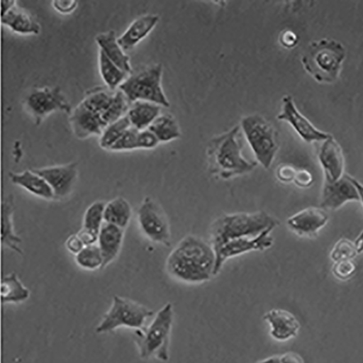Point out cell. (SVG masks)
<instances>
[{
    "label": "cell",
    "instance_id": "cell-3",
    "mask_svg": "<svg viewBox=\"0 0 363 363\" xmlns=\"http://www.w3.org/2000/svg\"><path fill=\"white\" fill-rule=\"evenodd\" d=\"M240 128L234 127L213 139L207 146L208 170L211 174L229 179L253 171L257 163L247 160L242 153L239 133Z\"/></svg>",
    "mask_w": 363,
    "mask_h": 363
},
{
    "label": "cell",
    "instance_id": "cell-1",
    "mask_svg": "<svg viewBox=\"0 0 363 363\" xmlns=\"http://www.w3.org/2000/svg\"><path fill=\"white\" fill-rule=\"evenodd\" d=\"M216 255L208 242L196 235H187L173 249L166 261L168 274L189 284L210 281L216 275Z\"/></svg>",
    "mask_w": 363,
    "mask_h": 363
},
{
    "label": "cell",
    "instance_id": "cell-30",
    "mask_svg": "<svg viewBox=\"0 0 363 363\" xmlns=\"http://www.w3.org/2000/svg\"><path fill=\"white\" fill-rule=\"evenodd\" d=\"M106 203L98 201L91 204L85 211L82 228L99 235L104 224V210Z\"/></svg>",
    "mask_w": 363,
    "mask_h": 363
},
{
    "label": "cell",
    "instance_id": "cell-11",
    "mask_svg": "<svg viewBox=\"0 0 363 363\" xmlns=\"http://www.w3.org/2000/svg\"><path fill=\"white\" fill-rule=\"evenodd\" d=\"M277 118L279 121L288 123L307 143H323L332 137L330 134L316 128L304 115H302L291 96H285L283 98L281 111Z\"/></svg>",
    "mask_w": 363,
    "mask_h": 363
},
{
    "label": "cell",
    "instance_id": "cell-5",
    "mask_svg": "<svg viewBox=\"0 0 363 363\" xmlns=\"http://www.w3.org/2000/svg\"><path fill=\"white\" fill-rule=\"evenodd\" d=\"M174 322L172 304H166L147 327L135 331V340L142 359H169L171 334Z\"/></svg>",
    "mask_w": 363,
    "mask_h": 363
},
{
    "label": "cell",
    "instance_id": "cell-20",
    "mask_svg": "<svg viewBox=\"0 0 363 363\" xmlns=\"http://www.w3.org/2000/svg\"><path fill=\"white\" fill-rule=\"evenodd\" d=\"M1 240L4 247L22 255L21 238L16 233L13 216L15 213V199L12 194L5 197L2 206Z\"/></svg>",
    "mask_w": 363,
    "mask_h": 363
},
{
    "label": "cell",
    "instance_id": "cell-41",
    "mask_svg": "<svg viewBox=\"0 0 363 363\" xmlns=\"http://www.w3.org/2000/svg\"><path fill=\"white\" fill-rule=\"evenodd\" d=\"M282 363H305L303 357L295 352H287L280 354Z\"/></svg>",
    "mask_w": 363,
    "mask_h": 363
},
{
    "label": "cell",
    "instance_id": "cell-38",
    "mask_svg": "<svg viewBox=\"0 0 363 363\" xmlns=\"http://www.w3.org/2000/svg\"><path fill=\"white\" fill-rule=\"evenodd\" d=\"M65 246L67 250L75 256L85 247L83 241L77 233L71 235L67 239Z\"/></svg>",
    "mask_w": 363,
    "mask_h": 363
},
{
    "label": "cell",
    "instance_id": "cell-35",
    "mask_svg": "<svg viewBox=\"0 0 363 363\" xmlns=\"http://www.w3.org/2000/svg\"><path fill=\"white\" fill-rule=\"evenodd\" d=\"M294 183L301 189H308L314 183L313 174L306 169H298Z\"/></svg>",
    "mask_w": 363,
    "mask_h": 363
},
{
    "label": "cell",
    "instance_id": "cell-31",
    "mask_svg": "<svg viewBox=\"0 0 363 363\" xmlns=\"http://www.w3.org/2000/svg\"><path fill=\"white\" fill-rule=\"evenodd\" d=\"M357 255L354 241L343 238L340 239L333 247L330 257L333 262H336L353 259Z\"/></svg>",
    "mask_w": 363,
    "mask_h": 363
},
{
    "label": "cell",
    "instance_id": "cell-9",
    "mask_svg": "<svg viewBox=\"0 0 363 363\" xmlns=\"http://www.w3.org/2000/svg\"><path fill=\"white\" fill-rule=\"evenodd\" d=\"M138 223L143 234L157 245H170L171 230L167 218L160 204L145 197L138 210Z\"/></svg>",
    "mask_w": 363,
    "mask_h": 363
},
{
    "label": "cell",
    "instance_id": "cell-2",
    "mask_svg": "<svg viewBox=\"0 0 363 363\" xmlns=\"http://www.w3.org/2000/svg\"><path fill=\"white\" fill-rule=\"evenodd\" d=\"M279 225L278 219L262 211L223 215L211 224L209 243L216 250L230 241L255 238L272 232Z\"/></svg>",
    "mask_w": 363,
    "mask_h": 363
},
{
    "label": "cell",
    "instance_id": "cell-4",
    "mask_svg": "<svg viewBox=\"0 0 363 363\" xmlns=\"http://www.w3.org/2000/svg\"><path fill=\"white\" fill-rule=\"evenodd\" d=\"M346 55L345 46L339 41L322 39L309 45L301 64L318 83L334 84L340 78Z\"/></svg>",
    "mask_w": 363,
    "mask_h": 363
},
{
    "label": "cell",
    "instance_id": "cell-25",
    "mask_svg": "<svg viewBox=\"0 0 363 363\" xmlns=\"http://www.w3.org/2000/svg\"><path fill=\"white\" fill-rule=\"evenodd\" d=\"M29 296V290L14 272L4 278L1 283V300L4 304L21 303Z\"/></svg>",
    "mask_w": 363,
    "mask_h": 363
},
{
    "label": "cell",
    "instance_id": "cell-42",
    "mask_svg": "<svg viewBox=\"0 0 363 363\" xmlns=\"http://www.w3.org/2000/svg\"><path fill=\"white\" fill-rule=\"evenodd\" d=\"M348 175V177L349 179H350V181L352 182V183L353 184V185L354 186L356 190H357V194H358V197H359V201L361 202L362 205V207H363V185L359 183V182L355 178H354L353 177Z\"/></svg>",
    "mask_w": 363,
    "mask_h": 363
},
{
    "label": "cell",
    "instance_id": "cell-36",
    "mask_svg": "<svg viewBox=\"0 0 363 363\" xmlns=\"http://www.w3.org/2000/svg\"><path fill=\"white\" fill-rule=\"evenodd\" d=\"M297 169V168L291 164H281L277 170V177L281 183H292L294 180Z\"/></svg>",
    "mask_w": 363,
    "mask_h": 363
},
{
    "label": "cell",
    "instance_id": "cell-23",
    "mask_svg": "<svg viewBox=\"0 0 363 363\" xmlns=\"http://www.w3.org/2000/svg\"><path fill=\"white\" fill-rule=\"evenodd\" d=\"M162 106L150 102L138 101L131 104L127 113L132 127L139 131L147 130L161 115Z\"/></svg>",
    "mask_w": 363,
    "mask_h": 363
},
{
    "label": "cell",
    "instance_id": "cell-18",
    "mask_svg": "<svg viewBox=\"0 0 363 363\" xmlns=\"http://www.w3.org/2000/svg\"><path fill=\"white\" fill-rule=\"evenodd\" d=\"M160 21L157 15L147 14L135 20L125 33L117 39L118 43L124 51L133 49L140 42L144 40Z\"/></svg>",
    "mask_w": 363,
    "mask_h": 363
},
{
    "label": "cell",
    "instance_id": "cell-28",
    "mask_svg": "<svg viewBox=\"0 0 363 363\" xmlns=\"http://www.w3.org/2000/svg\"><path fill=\"white\" fill-rule=\"evenodd\" d=\"M130 128L132 125L127 115L116 121L104 130L100 138V146L104 150H110Z\"/></svg>",
    "mask_w": 363,
    "mask_h": 363
},
{
    "label": "cell",
    "instance_id": "cell-19",
    "mask_svg": "<svg viewBox=\"0 0 363 363\" xmlns=\"http://www.w3.org/2000/svg\"><path fill=\"white\" fill-rule=\"evenodd\" d=\"M9 177L13 185L29 194L47 201L55 200L54 193L46 180L33 169L21 173L10 172Z\"/></svg>",
    "mask_w": 363,
    "mask_h": 363
},
{
    "label": "cell",
    "instance_id": "cell-40",
    "mask_svg": "<svg viewBox=\"0 0 363 363\" xmlns=\"http://www.w3.org/2000/svg\"><path fill=\"white\" fill-rule=\"evenodd\" d=\"M77 234L83 241L85 247L98 244L99 234L96 233L82 228Z\"/></svg>",
    "mask_w": 363,
    "mask_h": 363
},
{
    "label": "cell",
    "instance_id": "cell-17",
    "mask_svg": "<svg viewBox=\"0 0 363 363\" xmlns=\"http://www.w3.org/2000/svg\"><path fill=\"white\" fill-rule=\"evenodd\" d=\"M124 229L104 223L99 235L98 245L103 255L104 268L111 264L119 255L125 238Z\"/></svg>",
    "mask_w": 363,
    "mask_h": 363
},
{
    "label": "cell",
    "instance_id": "cell-29",
    "mask_svg": "<svg viewBox=\"0 0 363 363\" xmlns=\"http://www.w3.org/2000/svg\"><path fill=\"white\" fill-rule=\"evenodd\" d=\"M75 261L79 267L90 271L101 269L104 264L103 255L98 244L86 246L75 256Z\"/></svg>",
    "mask_w": 363,
    "mask_h": 363
},
{
    "label": "cell",
    "instance_id": "cell-39",
    "mask_svg": "<svg viewBox=\"0 0 363 363\" xmlns=\"http://www.w3.org/2000/svg\"><path fill=\"white\" fill-rule=\"evenodd\" d=\"M279 40L283 47L291 49L297 45L298 38L294 32L286 30L281 34Z\"/></svg>",
    "mask_w": 363,
    "mask_h": 363
},
{
    "label": "cell",
    "instance_id": "cell-12",
    "mask_svg": "<svg viewBox=\"0 0 363 363\" xmlns=\"http://www.w3.org/2000/svg\"><path fill=\"white\" fill-rule=\"evenodd\" d=\"M33 170L46 180L54 193L55 200L64 199L72 194L79 174L77 163L33 169Z\"/></svg>",
    "mask_w": 363,
    "mask_h": 363
},
{
    "label": "cell",
    "instance_id": "cell-21",
    "mask_svg": "<svg viewBox=\"0 0 363 363\" xmlns=\"http://www.w3.org/2000/svg\"><path fill=\"white\" fill-rule=\"evenodd\" d=\"M1 22L2 24L10 28L13 32L20 35H38L41 31V26L37 20L17 6L1 16Z\"/></svg>",
    "mask_w": 363,
    "mask_h": 363
},
{
    "label": "cell",
    "instance_id": "cell-24",
    "mask_svg": "<svg viewBox=\"0 0 363 363\" xmlns=\"http://www.w3.org/2000/svg\"><path fill=\"white\" fill-rule=\"evenodd\" d=\"M133 216V209L130 202L123 196H118L106 203L104 221L125 230Z\"/></svg>",
    "mask_w": 363,
    "mask_h": 363
},
{
    "label": "cell",
    "instance_id": "cell-6",
    "mask_svg": "<svg viewBox=\"0 0 363 363\" xmlns=\"http://www.w3.org/2000/svg\"><path fill=\"white\" fill-rule=\"evenodd\" d=\"M241 129L262 167L269 169L274 163L279 149L277 132L263 116L254 114L241 121Z\"/></svg>",
    "mask_w": 363,
    "mask_h": 363
},
{
    "label": "cell",
    "instance_id": "cell-27",
    "mask_svg": "<svg viewBox=\"0 0 363 363\" xmlns=\"http://www.w3.org/2000/svg\"><path fill=\"white\" fill-rule=\"evenodd\" d=\"M99 68L103 80L112 91H116L127 79L128 74L118 68L101 50L99 54Z\"/></svg>",
    "mask_w": 363,
    "mask_h": 363
},
{
    "label": "cell",
    "instance_id": "cell-14",
    "mask_svg": "<svg viewBox=\"0 0 363 363\" xmlns=\"http://www.w3.org/2000/svg\"><path fill=\"white\" fill-rule=\"evenodd\" d=\"M318 160L325 183H334L345 174L342 148L334 137L323 142L318 152Z\"/></svg>",
    "mask_w": 363,
    "mask_h": 363
},
{
    "label": "cell",
    "instance_id": "cell-44",
    "mask_svg": "<svg viewBox=\"0 0 363 363\" xmlns=\"http://www.w3.org/2000/svg\"><path fill=\"white\" fill-rule=\"evenodd\" d=\"M354 247L358 255L363 252V229L361 230L354 241Z\"/></svg>",
    "mask_w": 363,
    "mask_h": 363
},
{
    "label": "cell",
    "instance_id": "cell-45",
    "mask_svg": "<svg viewBox=\"0 0 363 363\" xmlns=\"http://www.w3.org/2000/svg\"><path fill=\"white\" fill-rule=\"evenodd\" d=\"M255 363H282L280 355H274L257 361Z\"/></svg>",
    "mask_w": 363,
    "mask_h": 363
},
{
    "label": "cell",
    "instance_id": "cell-10",
    "mask_svg": "<svg viewBox=\"0 0 363 363\" xmlns=\"http://www.w3.org/2000/svg\"><path fill=\"white\" fill-rule=\"evenodd\" d=\"M26 106L35 118L37 125L54 111H62L69 114L73 111L71 104L58 86L34 90L26 99Z\"/></svg>",
    "mask_w": 363,
    "mask_h": 363
},
{
    "label": "cell",
    "instance_id": "cell-8",
    "mask_svg": "<svg viewBox=\"0 0 363 363\" xmlns=\"http://www.w3.org/2000/svg\"><path fill=\"white\" fill-rule=\"evenodd\" d=\"M154 315L153 311L138 302L116 295L96 331L98 334H104L122 327L141 330L145 328L146 320Z\"/></svg>",
    "mask_w": 363,
    "mask_h": 363
},
{
    "label": "cell",
    "instance_id": "cell-26",
    "mask_svg": "<svg viewBox=\"0 0 363 363\" xmlns=\"http://www.w3.org/2000/svg\"><path fill=\"white\" fill-rule=\"evenodd\" d=\"M148 130L155 135L160 143H169L181 136L177 120L169 113L161 114Z\"/></svg>",
    "mask_w": 363,
    "mask_h": 363
},
{
    "label": "cell",
    "instance_id": "cell-34",
    "mask_svg": "<svg viewBox=\"0 0 363 363\" xmlns=\"http://www.w3.org/2000/svg\"><path fill=\"white\" fill-rule=\"evenodd\" d=\"M160 143L155 135L148 129L140 131L138 137V149H154Z\"/></svg>",
    "mask_w": 363,
    "mask_h": 363
},
{
    "label": "cell",
    "instance_id": "cell-15",
    "mask_svg": "<svg viewBox=\"0 0 363 363\" xmlns=\"http://www.w3.org/2000/svg\"><path fill=\"white\" fill-rule=\"evenodd\" d=\"M352 201H359V197L347 174L334 183L325 182L320 207L325 210H337Z\"/></svg>",
    "mask_w": 363,
    "mask_h": 363
},
{
    "label": "cell",
    "instance_id": "cell-22",
    "mask_svg": "<svg viewBox=\"0 0 363 363\" xmlns=\"http://www.w3.org/2000/svg\"><path fill=\"white\" fill-rule=\"evenodd\" d=\"M96 41L100 48V50L114 63L118 68L130 74L132 67L130 63V57L118 43L114 31H109L100 34L96 38Z\"/></svg>",
    "mask_w": 363,
    "mask_h": 363
},
{
    "label": "cell",
    "instance_id": "cell-16",
    "mask_svg": "<svg viewBox=\"0 0 363 363\" xmlns=\"http://www.w3.org/2000/svg\"><path fill=\"white\" fill-rule=\"evenodd\" d=\"M263 319L270 327L269 335L276 341L284 342L297 337L300 323L289 311L272 309L264 313Z\"/></svg>",
    "mask_w": 363,
    "mask_h": 363
},
{
    "label": "cell",
    "instance_id": "cell-7",
    "mask_svg": "<svg viewBox=\"0 0 363 363\" xmlns=\"http://www.w3.org/2000/svg\"><path fill=\"white\" fill-rule=\"evenodd\" d=\"M162 65L150 66L128 77L118 89L131 104L141 101L169 108L170 104L162 85Z\"/></svg>",
    "mask_w": 363,
    "mask_h": 363
},
{
    "label": "cell",
    "instance_id": "cell-43",
    "mask_svg": "<svg viewBox=\"0 0 363 363\" xmlns=\"http://www.w3.org/2000/svg\"><path fill=\"white\" fill-rule=\"evenodd\" d=\"M1 3V16H4L7 12L16 6V1H13V0H4Z\"/></svg>",
    "mask_w": 363,
    "mask_h": 363
},
{
    "label": "cell",
    "instance_id": "cell-33",
    "mask_svg": "<svg viewBox=\"0 0 363 363\" xmlns=\"http://www.w3.org/2000/svg\"><path fill=\"white\" fill-rule=\"evenodd\" d=\"M356 271L357 265L353 259L336 262L332 267L333 275L341 281L350 279L355 274Z\"/></svg>",
    "mask_w": 363,
    "mask_h": 363
},
{
    "label": "cell",
    "instance_id": "cell-13",
    "mask_svg": "<svg viewBox=\"0 0 363 363\" xmlns=\"http://www.w3.org/2000/svg\"><path fill=\"white\" fill-rule=\"evenodd\" d=\"M329 220L327 210L311 206L298 211L290 217L286 225L294 233L301 237L312 238L318 235Z\"/></svg>",
    "mask_w": 363,
    "mask_h": 363
},
{
    "label": "cell",
    "instance_id": "cell-32",
    "mask_svg": "<svg viewBox=\"0 0 363 363\" xmlns=\"http://www.w3.org/2000/svg\"><path fill=\"white\" fill-rule=\"evenodd\" d=\"M139 130L135 128H130L124 135L111 148V151L119 152V151H129L138 148V137Z\"/></svg>",
    "mask_w": 363,
    "mask_h": 363
},
{
    "label": "cell",
    "instance_id": "cell-37",
    "mask_svg": "<svg viewBox=\"0 0 363 363\" xmlns=\"http://www.w3.org/2000/svg\"><path fill=\"white\" fill-rule=\"evenodd\" d=\"M52 6L60 13L67 15L76 10L78 2L76 0H55Z\"/></svg>",
    "mask_w": 363,
    "mask_h": 363
}]
</instances>
